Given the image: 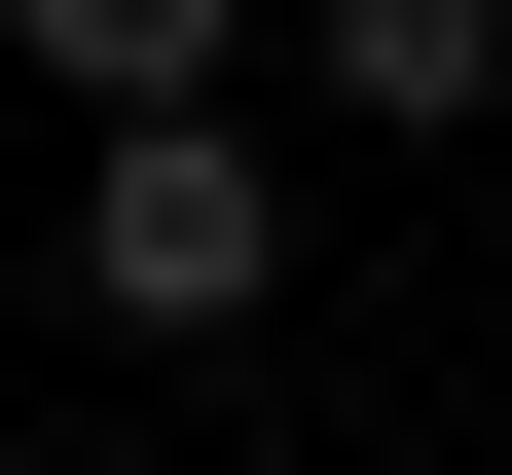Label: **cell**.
Masks as SVG:
<instances>
[{
	"instance_id": "3",
	"label": "cell",
	"mask_w": 512,
	"mask_h": 475,
	"mask_svg": "<svg viewBox=\"0 0 512 475\" xmlns=\"http://www.w3.org/2000/svg\"><path fill=\"white\" fill-rule=\"evenodd\" d=\"M0 37H37V110H220L293 0H0Z\"/></svg>"
},
{
	"instance_id": "1",
	"label": "cell",
	"mask_w": 512,
	"mask_h": 475,
	"mask_svg": "<svg viewBox=\"0 0 512 475\" xmlns=\"http://www.w3.org/2000/svg\"><path fill=\"white\" fill-rule=\"evenodd\" d=\"M74 293L147 329V366H220V329L293 293V147H256V110H74Z\"/></svg>"
},
{
	"instance_id": "2",
	"label": "cell",
	"mask_w": 512,
	"mask_h": 475,
	"mask_svg": "<svg viewBox=\"0 0 512 475\" xmlns=\"http://www.w3.org/2000/svg\"><path fill=\"white\" fill-rule=\"evenodd\" d=\"M476 74H512V0H293V110L330 147H476Z\"/></svg>"
}]
</instances>
